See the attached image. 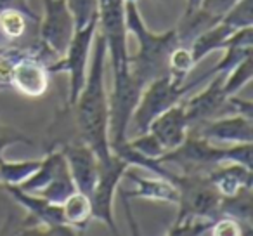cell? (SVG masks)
I'll list each match as a JSON object with an SVG mask.
<instances>
[{"mask_svg": "<svg viewBox=\"0 0 253 236\" xmlns=\"http://www.w3.org/2000/svg\"><path fill=\"white\" fill-rule=\"evenodd\" d=\"M108 59V47L104 37L95 32L92 42V63L84 89L71 108L75 109L78 141L85 142L97 155L99 163L111 158L109 148V104L104 84V68Z\"/></svg>", "mask_w": 253, "mask_h": 236, "instance_id": "obj_1", "label": "cell"}, {"mask_svg": "<svg viewBox=\"0 0 253 236\" xmlns=\"http://www.w3.org/2000/svg\"><path fill=\"white\" fill-rule=\"evenodd\" d=\"M125 2V26L126 33H132L137 40V52L128 56V70L142 85L169 75V59L172 50L179 46L175 30L155 33L146 26L137 2Z\"/></svg>", "mask_w": 253, "mask_h": 236, "instance_id": "obj_2", "label": "cell"}, {"mask_svg": "<svg viewBox=\"0 0 253 236\" xmlns=\"http://www.w3.org/2000/svg\"><path fill=\"white\" fill-rule=\"evenodd\" d=\"M162 163H173L182 174H208L222 163H241L253 167V142H238L229 148H220L213 141L187 132V138L175 149L160 158Z\"/></svg>", "mask_w": 253, "mask_h": 236, "instance_id": "obj_3", "label": "cell"}, {"mask_svg": "<svg viewBox=\"0 0 253 236\" xmlns=\"http://www.w3.org/2000/svg\"><path fill=\"white\" fill-rule=\"evenodd\" d=\"M205 78H207L205 75H200L196 80L177 85L170 80L169 75H165V77H160L156 80L146 84L141 92L137 106L134 109L128 131L134 136H141L144 132H148L149 125H151V122L155 120L156 116L182 101Z\"/></svg>", "mask_w": 253, "mask_h": 236, "instance_id": "obj_4", "label": "cell"}, {"mask_svg": "<svg viewBox=\"0 0 253 236\" xmlns=\"http://www.w3.org/2000/svg\"><path fill=\"white\" fill-rule=\"evenodd\" d=\"M142 89L144 85L130 73L128 66L113 70V89L108 94L109 148L128 139V127Z\"/></svg>", "mask_w": 253, "mask_h": 236, "instance_id": "obj_5", "label": "cell"}, {"mask_svg": "<svg viewBox=\"0 0 253 236\" xmlns=\"http://www.w3.org/2000/svg\"><path fill=\"white\" fill-rule=\"evenodd\" d=\"M179 191V214L175 221L187 217L217 219L220 217L222 194L215 189L207 174H175L172 181Z\"/></svg>", "mask_w": 253, "mask_h": 236, "instance_id": "obj_6", "label": "cell"}, {"mask_svg": "<svg viewBox=\"0 0 253 236\" xmlns=\"http://www.w3.org/2000/svg\"><path fill=\"white\" fill-rule=\"evenodd\" d=\"M95 32H97V18L88 21L84 28L77 30L64 56H61L59 59H56L47 66L49 73H68V77H70L68 108L73 106V102L77 101L78 94L85 85L88 56H90Z\"/></svg>", "mask_w": 253, "mask_h": 236, "instance_id": "obj_7", "label": "cell"}, {"mask_svg": "<svg viewBox=\"0 0 253 236\" xmlns=\"http://www.w3.org/2000/svg\"><path fill=\"white\" fill-rule=\"evenodd\" d=\"M97 32L104 37L113 70L128 66L126 46L125 2L123 0H97Z\"/></svg>", "mask_w": 253, "mask_h": 236, "instance_id": "obj_8", "label": "cell"}, {"mask_svg": "<svg viewBox=\"0 0 253 236\" xmlns=\"http://www.w3.org/2000/svg\"><path fill=\"white\" fill-rule=\"evenodd\" d=\"M126 169L128 165L111 153V158L108 162L99 163L97 181L88 196L92 207V219L104 222L115 235H118V226H116L115 215H113V200H115V193L118 191Z\"/></svg>", "mask_w": 253, "mask_h": 236, "instance_id": "obj_9", "label": "cell"}, {"mask_svg": "<svg viewBox=\"0 0 253 236\" xmlns=\"http://www.w3.org/2000/svg\"><path fill=\"white\" fill-rule=\"evenodd\" d=\"M224 73L213 75V80L200 94L193 95L187 101L182 99L187 120H189V129L198 127L205 122L220 118V116L236 115L231 99L224 92Z\"/></svg>", "mask_w": 253, "mask_h": 236, "instance_id": "obj_10", "label": "cell"}, {"mask_svg": "<svg viewBox=\"0 0 253 236\" xmlns=\"http://www.w3.org/2000/svg\"><path fill=\"white\" fill-rule=\"evenodd\" d=\"M43 19L40 23V44L59 59L64 56L75 32V21L66 0H43Z\"/></svg>", "mask_w": 253, "mask_h": 236, "instance_id": "obj_11", "label": "cell"}, {"mask_svg": "<svg viewBox=\"0 0 253 236\" xmlns=\"http://www.w3.org/2000/svg\"><path fill=\"white\" fill-rule=\"evenodd\" d=\"M61 153L66 158L68 170H70L77 191L90 196L99 174L97 155L82 141L64 142L61 146Z\"/></svg>", "mask_w": 253, "mask_h": 236, "instance_id": "obj_12", "label": "cell"}, {"mask_svg": "<svg viewBox=\"0 0 253 236\" xmlns=\"http://www.w3.org/2000/svg\"><path fill=\"white\" fill-rule=\"evenodd\" d=\"M189 132L201 136L208 141L229 142V144L253 142V118L243 115L220 116V118L189 129Z\"/></svg>", "mask_w": 253, "mask_h": 236, "instance_id": "obj_13", "label": "cell"}, {"mask_svg": "<svg viewBox=\"0 0 253 236\" xmlns=\"http://www.w3.org/2000/svg\"><path fill=\"white\" fill-rule=\"evenodd\" d=\"M148 132H151L162 142L167 153L182 144L189 132V120H187L182 101L156 116L149 125Z\"/></svg>", "mask_w": 253, "mask_h": 236, "instance_id": "obj_14", "label": "cell"}, {"mask_svg": "<svg viewBox=\"0 0 253 236\" xmlns=\"http://www.w3.org/2000/svg\"><path fill=\"white\" fill-rule=\"evenodd\" d=\"M125 179L135 184L134 189H120L123 203H126L132 198H142V200H153V201H163V203H175L179 201V191L172 181L165 177H139L132 170L126 169L123 174Z\"/></svg>", "mask_w": 253, "mask_h": 236, "instance_id": "obj_15", "label": "cell"}, {"mask_svg": "<svg viewBox=\"0 0 253 236\" xmlns=\"http://www.w3.org/2000/svg\"><path fill=\"white\" fill-rule=\"evenodd\" d=\"M220 50H225L224 57L210 71L203 73L207 78L217 73L227 75V71H231L238 63H241L248 56H253V26H246V28L232 32L220 46Z\"/></svg>", "mask_w": 253, "mask_h": 236, "instance_id": "obj_16", "label": "cell"}, {"mask_svg": "<svg viewBox=\"0 0 253 236\" xmlns=\"http://www.w3.org/2000/svg\"><path fill=\"white\" fill-rule=\"evenodd\" d=\"M207 176L222 196H232L241 188L253 186V170L241 163H222Z\"/></svg>", "mask_w": 253, "mask_h": 236, "instance_id": "obj_17", "label": "cell"}, {"mask_svg": "<svg viewBox=\"0 0 253 236\" xmlns=\"http://www.w3.org/2000/svg\"><path fill=\"white\" fill-rule=\"evenodd\" d=\"M220 215L231 217L238 221L243 226L246 235H252V222H253V186L241 188L236 194L232 196H222L220 208H218Z\"/></svg>", "mask_w": 253, "mask_h": 236, "instance_id": "obj_18", "label": "cell"}, {"mask_svg": "<svg viewBox=\"0 0 253 236\" xmlns=\"http://www.w3.org/2000/svg\"><path fill=\"white\" fill-rule=\"evenodd\" d=\"M232 32H236V30H232L231 26L225 25L224 21H218L217 25H213L211 28L200 33V35L189 44L191 57H193L194 64H198L201 59H205V57L213 52V50H220V46Z\"/></svg>", "mask_w": 253, "mask_h": 236, "instance_id": "obj_19", "label": "cell"}, {"mask_svg": "<svg viewBox=\"0 0 253 236\" xmlns=\"http://www.w3.org/2000/svg\"><path fill=\"white\" fill-rule=\"evenodd\" d=\"M61 214H63V221L68 226L75 228L78 233L85 231L88 222L92 221V207L90 200L87 194L75 191L73 194L66 198L61 203Z\"/></svg>", "mask_w": 253, "mask_h": 236, "instance_id": "obj_20", "label": "cell"}, {"mask_svg": "<svg viewBox=\"0 0 253 236\" xmlns=\"http://www.w3.org/2000/svg\"><path fill=\"white\" fill-rule=\"evenodd\" d=\"M40 165V160H25V162H11L0 160V179L2 184H21L28 179Z\"/></svg>", "mask_w": 253, "mask_h": 236, "instance_id": "obj_21", "label": "cell"}, {"mask_svg": "<svg viewBox=\"0 0 253 236\" xmlns=\"http://www.w3.org/2000/svg\"><path fill=\"white\" fill-rule=\"evenodd\" d=\"M194 61L191 57V50L187 46H177L172 50L169 59V77L173 84L182 85L186 84V78L189 75V71L193 70Z\"/></svg>", "mask_w": 253, "mask_h": 236, "instance_id": "obj_22", "label": "cell"}, {"mask_svg": "<svg viewBox=\"0 0 253 236\" xmlns=\"http://www.w3.org/2000/svg\"><path fill=\"white\" fill-rule=\"evenodd\" d=\"M253 77V56H248L238 63L231 71H227L224 78V92L227 95H232L239 92Z\"/></svg>", "mask_w": 253, "mask_h": 236, "instance_id": "obj_23", "label": "cell"}, {"mask_svg": "<svg viewBox=\"0 0 253 236\" xmlns=\"http://www.w3.org/2000/svg\"><path fill=\"white\" fill-rule=\"evenodd\" d=\"M26 18L18 9H5L0 12V32L9 40L19 39L26 32Z\"/></svg>", "mask_w": 253, "mask_h": 236, "instance_id": "obj_24", "label": "cell"}, {"mask_svg": "<svg viewBox=\"0 0 253 236\" xmlns=\"http://www.w3.org/2000/svg\"><path fill=\"white\" fill-rule=\"evenodd\" d=\"M220 21L229 25L232 30L253 26V0H238Z\"/></svg>", "mask_w": 253, "mask_h": 236, "instance_id": "obj_25", "label": "cell"}, {"mask_svg": "<svg viewBox=\"0 0 253 236\" xmlns=\"http://www.w3.org/2000/svg\"><path fill=\"white\" fill-rule=\"evenodd\" d=\"M213 221L215 219H201V217H187V219H182V221H175L172 228L167 231V235H172V236L208 235Z\"/></svg>", "mask_w": 253, "mask_h": 236, "instance_id": "obj_26", "label": "cell"}, {"mask_svg": "<svg viewBox=\"0 0 253 236\" xmlns=\"http://www.w3.org/2000/svg\"><path fill=\"white\" fill-rule=\"evenodd\" d=\"M66 5L73 16L75 28L80 30L97 18V0H66Z\"/></svg>", "mask_w": 253, "mask_h": 236, "instance_id": "obj_27", "label": "cell"}, {"mask_svg": "<svg viewBox=\"0 0 253 236\" xmlns=\"http://www.w3.org/2000/svg\"><path fill=\"white\" fill-rule=\"evenodd\" d=\"M128 144L134 149H137L141 155L149 156V158H162L165 155V148L162 146V142L151 134V132H144L141 136H134V138L126 139Z\"/></svg>", "mask_w": 253, "mask_h": 236, "instance_id": "obj_28", "label": "cell"}, {"mask_svg": "<svg viewBox=\"0 0 253 236\" xmlns=\"http://www.w3.org/2000/svg\"><path fill=\"white\" fill-rule=\"evenodd\" d=\"M208 235H211V236H239V235H246V233L238 221H234V219H231V217H225V215H220V217H217L213 222H211V228H210V231H208Z\"/></svg>", "mask_w": 253, "mask_h": 236, "instance_id": "obj_29", "label": "cell"}, {"mask_svg": "<svg viewBox=\"0 0 253 236\" xmlns=\"http://www.w3.org/2000/svg\"><path fill=\"white\" fill-rule=\"evenodd\" d=\"M32 139L26 138V134L16 131L12 127L0 124V160L4 158V151L12 144H32Z\"/></svg>", "mask_w": 253, "mask_h": 236, "instance_id": "obj_30", "label": "cell"}, {"mask_svg": "<svg viewBox=\"0 0 253 236\" xmlns=\"http://www.w3.org/2000/svg\"><path fill=\"white\" fill-rule=\"evenodd\" d=\"M236 2H238V0H203L200 9L203 12H207L208 16H211V18L220 21Z\"/></svg>", "mask_w": 253, "mask_h": 236, "instance_id": "obj_31", "label": "cell"}, {"mask_svg": "<svg viewBox=\"0 0 253 236\" xmlns=\"http://www.w3.org/2000/svg\"><path fill=\"white\" fill-rule=\"evenodd\" d=\"M5 9H18L23 14L28 16V19H33V23H40V18L35 11L28 5V0H0V12Z\"/></svg>", "mask_w": 253, "mask_h": 236, "instance_id": "obj_32", "label": "cell"}, {"mask_svg": "<svg viewBox=\"0 0 253 236\" xmlns=\"http://www.w3.org/2000/svg\"><path fill=\"white\" fill-rule=\"evenodd\" d=\"M201 2H203V0H186V11H184V16L193 14L194 11H198Z\"/></svg>", "mask_w": 253, "mask_h": 236, "instance_id": "obj_33", "label": "cell"}, {"mask_svg": "<svg viewBox=\"0 0 253 236\" xmlns=\"http://www.w3.org/2000/svg\"><path fill=\"white\" fill-rule=\"evenodd\" d=\"M160 2H170V0H160Z\"/></svg>", "mask_w": 253, "mask_h": 236, "instance_id": "obj_34", "label": "cell"}, {"mask_svg": "<svg viewBox=\"0 0 253 236\" xmlns=\"http://www.w3.org/2000/svg\"><path fill=\"white\" fill-rule=\"evenodd\" d=\"M0 184H2V179H0Z\"/></svg>", "mask_w": 253, "mask_h": 236, "instance_id": "obj_35", "label": "cell"}]
</instances>
